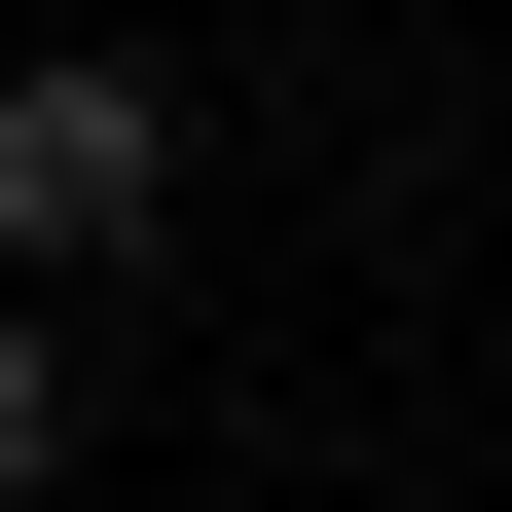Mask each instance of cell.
<instances>
[{"mask_svg": "<svg viewBox=\"0 0 512 512\" xmlns=\"http://www.w3.org/2000/svg\"><path fill=\"white\" fill-rule=\"evenodd\" d=\"M74 476V293H0V512Z\"/></svg>", "mask_w": 512, "mask_h": 512, "instance_id": "2", "label": "cell"}, {"mask_svg": "<svg viewBox=\"0 0 512 512\" xmlns=\"http://www.w3.org/2000/svg\"><path fill=\"white\" fill-rule=\"evenodd\" d=\"M183 256V74L147 37H0V293H147Z\"/></svg>", "mask_w": 512, "mask_h": 512, "instance_id": "1", "label": "cell"}, {"mask_svg": "<svg viewBox=\"0 0 512 512\" xmlns=\"http://www.w3.org/2000/svg\"><path fill=\"white\" fill-rule=\"evenodd\" d=\"M147 37H256V0H147Z\"/></svg>", "mask_w": 512, "mask_h": 512, "instance_id": "3", "label": "cell"}]
</instances>
